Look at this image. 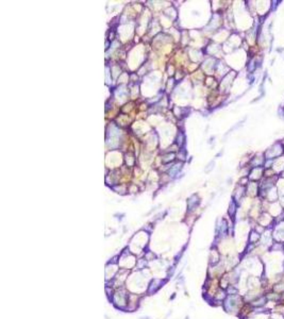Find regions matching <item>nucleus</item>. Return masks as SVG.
<instances>
[{
	"label": "nucleus",
	"instance_id": "1",
	"mask_svg": "<svg viewBox=\"0 0 284 319\" xmlns=\"http://www.w3.org/2000/svg\"><path fill=\"white\" fill-rule=\"evenodd\" d=\"M174 159H175V154L174 153H168V154H166V156H163L162 161H163V163H168V162L174 161Z\"/></svg>",
	"mask_w": 284,
	"mask_h": 319
}]
</instances>
